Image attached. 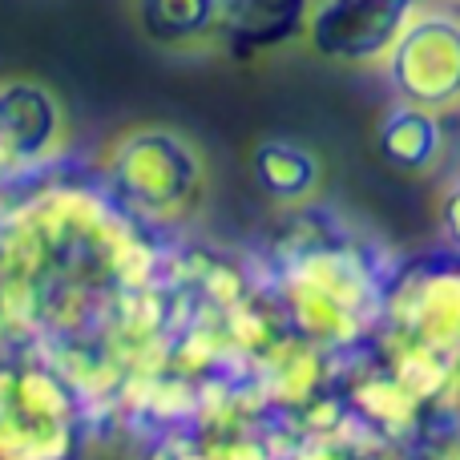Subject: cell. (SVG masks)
Instances as JSON below:
<instances>
[{
	"mask_svg": "<svg viewBox=\"0 0 460 460\" xmlns=\"http://www.w3.org/2000/svg\"><path fill=\"white\" fill-rule=\"evenodd\" d=\"M69 154L65 102L32 77L0 81V190L57 170Z\"/></svg>",
	"mask_w": 460,
	"mask_h": 460,
	"instance_id": "cell-5",
	"label": "cell"
},
{
	"mask_svg": "<svg viewBox=\"0 0 460 460\" xmlns=\"http://www.w3.org/2000/svg\"><path fill=\"white\" fill-rule=\"evenodd\" d=\"M291 460H408V456L384 437H376L372 429H364L359 420L343 416L335 429L303 437L295 445Z\"/></svg>",
	"mask_w": 460,
	"mask_h": 460,
	"instance_id": "cell-12",
	"label": "cell"
},
{
	"mask_svg": "<svg viewBox=\"0 0 460 460\" xmlns=\"http://www.w3.org/2000/svg\"><path fill=\"white\" fill-rule=\"evenodd\" d=\"M142 440V460H291L299 445V437L275 416H215Z\"/></svg>",
	"mask_w": 460,
	"mask_h": 460,
	"instance_id": "cell-7",
	"label": "cell"
},
{
	"mask_svg": "<svg viewBox=\"0 0 460 460\" xmlns=\"http://www.w3.org/2000/svg\"><path fill=\"white\" fill-rule=\"evenodd\" d=\"M134 24L166 53H199L218 45L223 0H129Z\"/></svg>",
	"mask_w": 460,
	"mask_h": 460,
	"instance_id": "cell-9",
	"label": "cell"
},
{
	"mask_svg": "<svg viewBox=\"0 0 460 460\" xmlns=\"http://www.w3.org/2000/svg\"><path fill=\"white\" fill-rule=\"evenodd\" d=\"M93 178L142 230L154 238H182L202 215L210 170L202 150L174 126H129L97 154Z\"/></svg>",
	"mask_w": 460,
	"mask_h": 460,
	"instance_id": "cell-2",
	"label": "cell"
},
{
	"mask_svg": "<svg viewBox=\"0 0 460 460\" xmlns=\"http://www.w3.org/2000/svg\"><path fill=\"white\" fill-rule=\"evenodd\" d=\"M251 174L254 186L267 194L275 207H295L311 202L323 186V162L307 142L295 137H262L251 150Z\"/></svg>",
	"mask_w": 460,
	"mask_h": 460,
	"instance_id": "cell-11",
	"label": "cell"
},
{
	"mask_svg": "<svg viewBox=\"0 0 460 460\" xmlns=\"http://www.w3.org/2000/svg\"><path fill=\"white\" fill-rule=\"evenodd\" d=\"M392 97L432 110L440 118L460 110V13L424 4L384 57Z\"/></svg>",
	"mask_w": 460,
	"mask_h": 460,
	"instance_id": "cell-4",
	"label": "cell"
},
{
	"mask_svg": "<svg viewBox=\"0 0 460 460\" xmlns=\"http://www.w3.org/2000/svg\"><path fill=\"white\" fill-rule=\"evenodd\" d=\"M445 118L408 102H392L376 121V154L396 174H429L445 154Z\"/></svg>",
	"mask_w": 460,
	"mask_h": 460,
	"instance_id": "cell-10",
	"label": "cell"
},
{
	"mask_svg": "<svg viewBox=\"0 0 460 460\" xmlns=\"http://www.w3.org/2000/svg\"><path fill=\"white\" fill-rule=\"evenodd\" d=\"M429 0H311L303 40L335 65H384L388 49Z\"/></svg>",
	"mask_w": 460,
	"mask_h": 460,
	"instance_id": "cell-6",
	"label": "cell"
},
{
	"mask_svg": "<svg viewBox=\"0 0 460 460\" xmlns=\"http://www.w3.org/2000/svg\"><path fill=\"white\" fill-rule=\"evenodd\" d=\"M97 432L81 388L24 348H0V460H77Z\"/></svg>",
	"mask_w": 460,
	"mask_h": 460,
	"instance_id": "cell-3",
	"label": "cell"
},
{
	"mask_svg": "<svg viewBox=\"0 0 460 460\" xmlns=\"http://www.w3.org/2000/svg\"><path fill=\"white\" fill-rule=\"evenodd\" d=\"M307 13L311 0H223L218 45H226L238 57L283 49L295 37H303Z\"/></svg>",
	"mask_w": 460,
	"mask_h": 460,
	"instance_id": "cell-8",
	"label": "cell"
},
{
	"mask_svg": "<svg viewBox=\"0 0 460 460\" xmlns=\"http://www.w3.org/2000/svg\"><path fill=\"white\" fill-rule=\"evenodd\" d=\"M432 416L460 440V359L453 364V372H448V384L440 388L437 404H432Z\"/></svg>",
	"mask_w": 460,
	"mask_h": 460,
	"instance_id": "cell-13",
	"label": "cell"
},
{
	"mask_svg": "<svg viewBox=\"0 0 460 460\" xmlns=\"http://www.w3.org/2000/svg\"><path fill=\"white\" fill-rule=\"evenodd\" d=\"M440 234H445L448 251L460 254V174L448 182L445 199H440Z\"/></svg>",
	"mask_w": 460,
	"mask_h": 460,
	"instance_id": "cell-14",
	"label": "cell"
},
{
	"mask_svg": "<svg viewBox=\"0 0 460 460\" xmlns=\"http://www.w3.org/2000/svg\"><path fill=\"white\" fill-rule=\"evenodd\" d=\"M57 170L0 190V348L53 359L105 429L166 319L170 238L118 210L93 174Z\"/></svg>",
	"mask_w": 460,
	"mask_h": 460,
	"instance_id": "cell-1",
	"label": "cell"
}]
</instances>
